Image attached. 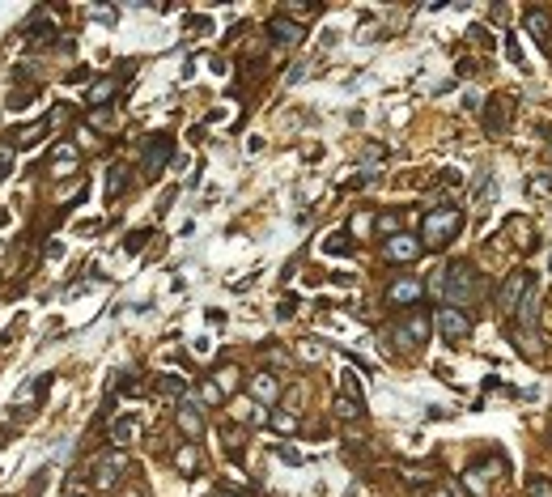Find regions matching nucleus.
Wrapping results in <instances>:
<instances>
[{
    "label": "nucleus",
    "mask_w": 552,
    "mask_h": 497,
    "mask_svg": "<svg viewBox=\"0 0 552 497\" xmlns=\"http://www.w3.org/2000/svg\"><path fill=\"white\" fill-rule=\"evenodd\" d=\"M132 434H136V416H123V421L111 425V442H128Z\"/></svg>",
    "instance_id": "21"
},
{
    "label": "nucleus",
    "mask_w": 552,
    "mask_h": 497,
    "mask_svg": "<svg viewBox=\"0 0 552 497\" xmlns=\"http://www.w3.org/2000/svg\"><path fill=\"white\" fill-rule=\"evenodd\" d=\"M510 128V98H489L485 107V132L489 136H506Z\"/></svg>",
    "instance_id": "9"
},
{
    "label": "nucleus",
    "mask_w": 552,
    "mask_h": 497,
    "mask_svg": "<svg viewBox=\"0 0 552 497\" xmlns=\"http://www.w3.org/2000/svg\"><path fill=\"white\" fill-rule=\"evenodd\" d=\"M344 395H348V400H357V404L365 408V395H361V383L353 379V370H344Z\"/></svg>",
    "instance_id": "25"
},
{
    "label": "nucleus",
    "mask_w": 552,
    "mask_h": 497,
    "mask_svg": "<svg viewBox=\"0 0 552 497\" xmlns=\"http://www.w3.org/2000/svg\"><path fill=\"white\" fill-rule=\"evenodd\" d=\"M323 251H328V255H353V242H348V234L340 230V234H328V238H323Z\"/></svg>",
    "instance_id": "19"
},
{
    "label": "nucleus",
    "mask_w": 552,
    "mask_h": 497,
    "mask_svg": "<svg viewBox=\"0 0 552 497\" xmlns=\"http://www.w3.org/2000/svg\"><path fill=\"white\" fill-rule=\"evenodd\" d=\"M264 361H272V366H289V353H285V349H264Z\"/></svg>",
    "instance_id": "32"
},
{
    "label": "nucleus",
    "mask_w": 552,
    "mask_h": 497,
    "mask_svg": "<svg viewBox=\"0 0 552 497\" xmlns=\"http://www.w3.org/2000/svg\"><path fill=\"white\" fill-rule=\"evenodd\" d=\"M527 195H531V200H544V195H552V170H540V175L527 179Z\"/></svg>",
    "instance_id": "17"
},
{
    "label": "nucleus",
    "mask_w": 552,
    "mask_h": 497,
    "mask_svg": "<svg viewBox=\"0 0 552 497\" xmlns=\"http://www.w3.org/2000/svg\"><path fill=\"white\" fill-rule=\"evenodd\" d=\"M489 472H501V463L489 455V459H480V463H471L467 472H463V485L471 489V497H485L489 493Z\"/></svg>",
    "instance_id": "10"
},
{
    "label": "nucleus",
    "mask_w": 552,
    "mask_h": 497,
    "mask_svg": "<svg viewBox=\"0 0 552 497\" xmlns=\"http://www.w3.org/2000/svg\"><path fill=\"white\" fill-rule=\"evenodd\" d=\"M89 123H94V128H111V123H115V115H111L107 107H98V111H89Z\"/></svg>",
    "instance_id": "29"
},
{
    "label": "nucleus",
    "mask_w": 552,
    "mask_h": 497,
    "mask_svg": "<svg viewBox=\"0 0 552 497\" xmlns=\"http://www.w3.org/2000/svg\"><path fill=\"white\" fill-rule=\"evenodd\" d=\"M119 191H128V170H123V166H111V170H107V195L115 200Z\"/></svg>",
    "instance_id": "20"
},
{
    "label": "nucleus",
    "mask_w": 552,
    "mask_h": 497,
    "mask_svg": "<svg viewBox=\"0 0 552 497\" xmlns=\"http://www.w3.org/2000/svg\"><path fill=\"white\" fill-rule=\"evenodd\" d=\"M115 94H119V77H103V81H94V85H89L85 103H89V107L98 111V107H107V103H111Z\"/></svg>",
    "instance_id": "15"
},
{
    "label": "nucleus",
    "mask_w": 552,
    "mask_h": 497,
    "mask_svg": "<svg viewBox=\"0 0 552 497\" xmlns=\"http://www.w3.org/2000/svg\"><path fill=\"white\" fill-rule=\"evenodd\" d=\"M421 297H425V285L412 281V277H399V281L387 289V302H391V306H416Z\"/></svg>",
    "instance_id": "11"
},
{
    "label": "nucleus",
    "mask_w": 552,
    "mask_h": 497,
    "mask_svg": "<svg viewBox=\"0 0 552 497\" xmlns=\"http://www.w3.org/2000/svg\"><path fill=\"white\" fill-rule=\"evenodd\" d=\"M217 497H238V493L234 489H217Z\"/></svg>",
    "instance_id": "42"
},
{
    "label": "nucleus",
    "mask_w": 552,
    "mask_h": 497,
    "mask_svg": "<svg viewBox=\"0 0 552 497\" xmlns=\"http://www.w3.org/2000/svg\"><path fill=\"white\" fill-rule=\"evenodd\" d=\"M174 463H179L183 472H195V467H200V451H195V446H179V455H174Z\"/></svg>",
    "instance_id": "23"
},
{
    "label": "nucleus",
    "mask_w": 552,
    "mask_h": 497,
    "mask_svg": "<svg viewBox=\"0 0 552 497\" xmlns=\"http://www.w3.org/2000/svg\"><path fill=\"white\" fill-rule=\"evenodd\" d=\"M145 238H149V230H136V234L128 238V251H140V246H145Z\"/></svg>",
    "instance_id": "38"
},
{
    "label": "nucleus",
    "mask_w": 552,
    "mask_h": 497,
    "mask_svg": "<svg viewBox=\"0 0 552 497\" xmlns=\"http://www.w3.org/2000/svg\"><path fill=\"white\" fill-rule=\"evenodd\" d=\"M527 497H552V480H544V476L527 480Z\"/></svg>",
    "instance_id": "26"
},
{
    "label": "nucleus",
    "mask_w": 552,
    "mask_h": 497,
    "mask_svg": "<svg viewBox=\"0 0 552 497\" xmlns=\"http://www.w3.org/2000/svg\"><path fill=\"white\" fill-rule=\"evenodd\" d=\"M170 158H174V140H170V136H153V140L145 145V158H140L145 175H149V179H158L162 170L170 166Z\"/></svg>",
    "instance_id": "6"
},
{
    "label": "nucleus",
    "mask_w": 552,
    "mask_h": 497,
    "mask_svg": "<svg viewBox=\"0 0 552 497\" xmlns=\"http://www.w3.org/2000/svg\"><path fill=\"white\" fill-rule=\"evenodd\" d=\"M336 416L340 421H353V416H361V404L348 400V395H336Z\"/></svg>",
    "instance_id": "22"
},
{
    "label": "nucleus",
    "mask_w": 552,
    "mask_h": 497,
    "mask_svg": "<svg viewBox=\"0 0 552 497\" xmlns=\"http://www.w3.org/2000/svg\"><path fill=\"white\" fill-rule=\"evenodd\" d=\"M272 425L281 430V434H293V430H297V416H293V412H276V416H272Z\"/></svg>",
    "instance_id": "27"
},
{
    "label": "nucleus",
    "mask_w": 552,
    "mask_h": 497,
    "mask_svg": "<svg viewBox=\"0 0 552 497\" xmlns=\"http://www.w3.org/2000/svg\"><path fill=\"white\" fill-rule=\"evenodd\" d=\"M276 455H281L285 463H302V455H297V451H293V446H276Z\"/></svg>",
    "instance_id": "35"
},
{
    "label": "nucleus",
    "mask_w": 552,
    "mask_h": 497,
    "mask_svg": "<svg viewBox=\"0 0 552 497\" xmlns=\"http://www.w3.org/2000/svg\"><path fill=\"white\" fill-rule=\"evenodd\" d=\"M429 497H459V489H450V485H442V489H429Z\"/></svg>",
    "instance_id": "40"
},
{
    "label": "nucleus",
    "mask_w": 552,
    "mask_h": 497,
    "mask_svg": "<svg viewBox=\"0 0 552 497\" xmlns=\"http://www.w3.org/2000/svg\"><path fill=\"white\" fill-rule=\"evenodd\" d=\"M179 430H183L187 438H200V434H204V412H200V404H191V400L179 404Z\"/></svg>",
    "instance_id": "14"
},
{
    "label": "nucleus",
    "mask_w": 552,
    "mask_h": 497,
    "mask_svg": "<svg viewBox=\"0 0 552 497\" xmlns=\"http://www.w3.org/2000/svg\"><path fill=\"white\" fill-rule=\"evenodd\" d=\"M522 30L544 47V43H548V34H552V17H548L544 9H527V13H522Z\"/></svg>",
    "instance_id": "13"
},
{
    "label": "nucleus",
    "mask_w": 552,
    "mask_h": 497,
    "mask_svg": "<svg viewBox=\"0 0 552 497\" xmlns=\"http://www.w3.org/2000/svg\"><path fill=\"white\" fill-rule=\"evenodd\" d=\"M463 107H467V111H480V94L467 89V94H463Z\"/></svg>",
    "instance_id": "39"
},
{
    "label": "nucleus",
    "mask_w": 552,
    "mask_h": 497,
    "mask_svg": "<svg viewBox=\"0 0 552 497\" xmlns=\"http://www.w3.org/2000/svg\"><path fill=\"white\" fill-rule=\"evenodd\" d=\"M9 170H13V149H9V145H0V179H5Z\"/></svg>",
    "instance_id": "30"
},
{
    "label": "nucleus",
    "mask_w": 552,
    "mask_h": 497,
    "mask_svg": "<svg viewBox=\"0 0 552 497\" xmlns=\"http://www.w3.org/2000/svg\"><path fill=\"white\" fill-rule=\"evenodd\" d=\"M421 246H425V242H421L416 234H391L383 251H387V260H391V264H412V260L421 255Z\"/></svg>",
    "instance_id": "8"
},
{
    "label": "nucleus",
    "mask_w": 552,
    "mask_h": 497,
    "mask_svg": "<svg viewBox=\"0 0 552 497\" xmlns=\"http://www.w3.org/2000/svg\"><path fill=\"white\" fill-rule=\"evenodd\" d=\"M434 323H438V332H442L446 344H463V340L471 336V319H467L459 306H442V310L434 315Z\"/></svg>",
    "instance_id": "4"
},
{
    "label": "nucleus",
    "mask_w": 552,
    "mask_h": 497,
    "mask_svg": "<svg viewBox=\"0 0 552 497\" xmlns=\"http://www.w3.org/2000/svg\"><path fill=\"white\" fill-rule=\"evenodd\" d=\"M506 56H510V60H514V64H518V60H522V47H518V39H506Z\"/></svg>",
    "instance_id": "36"
},
{
    "label": "nucleus",
    "mask_w": 552,
    "mask_h": 497,
    "mask_svg": "<svg viewBox=\"0 0 552 497\" xmlns=\"http://www.w3.org/2000/svg\"><path fill=\"white\" fill-rule=\"evenodd\" d=\"M302 357H306V361H319V357H323V344H315V340H302Z\"/></svg>",
    "instance_id": "31"
},
{
    "label": "nucleus",
    "mask_w": 552,
    "mask_h": 497,
    "mask_svg": "<svg viewBox=\"0 0 552 497\" xmlns=\"http://www.w3.org/2000/svg\"><path fill=\"white\" fill-rule=\"evenodd\" d=\"M123 472H128V459H123V451H107V455H98V463H94V480L103 485V489H111V485H119Z\"/></svg>",
    "instance_id": "7"
},
{
    "label": "nucleus",
    "mask_w": 552,
    "mask_h": 497,
    "mask_svg": "<svg viewBox=\"0 0 552 497\" xmlns=\"http://www.w3.org/2000/svg\"><path fill=\"white\" fill-rule=\"evenodd\" d=\"M251 391H255V400L272 404V400H276V391H281V387H276V379H272V374H255V379H251Z\"/></svg>",
    "instance_id": "18"
},
{
    "label": "nucleus",
    "mask_w": 552,
    "mask_h": 497,
    "mask_svg": "<svg viewBox=\"0 0 552 497\" xmlns=\"http://www.w3.org/2000/svg\"><path fill=\"white\" fill-rule=\"evenodd\" d=\"M200 395H204V404H221V383H200Z\"/></svg>",
    "instance_id": "28"
},
{
    "label": "nucleus",
    "mask_w": 552,
    "mask_h": 497,
    "mask_svg": "<svg viewBox=\"0 0 552 497\" xmlns=\"http://www.w3.org/2000/svg\"><path fill=\"white\" fill-rule=\"evenodd\" d=\"M379 230H387V234L395 230V234H399V217H395V213H383V217H379Z\"/></svg>",
    "instance_id": "33"
},
{
    "label": "nucleus",
    "mask_w": 552,
    "mask_h": 497,
    "mask_svg": "<svg viewBox=\"0 0 552 497\" xmlns=\"http://www.w3.org/2000/svg\"><path fill=\"white\" fill-rule=\"evenodd\" d=\"M535 289V277H531V272H510V277L506 281H501V289H497V310L501 315H514L522 302H527V293H531Z\"/></svg>",
    "instance_id": "3"
},
{
    "label": "nucleus",
    "mask_w": 552,
    "mask_h": 497,
    "mask_svg": "<svg viewBox=\"0 0 552 497\" xmlns=\"http://www.w3.org/2000/svg\"><path fill=\"white\" fill-rule=\"evenodd\" d=\"M52 162L60 166V170H56V175H68V170H72V166H77V145H72V140H60V145L52 149Z\"/></svg>",
    "instance_id": "16"
},
{
    "label": "nucleus",
    "mask_w": 552,
    "mask_h": 497,
    "mask_svg": "<svg viewBox=\"0 0 552 497\" xmlns=\"http://www.w3.org/2000/svg\"><path fill=\"white\" fill-rule=\"evenodd\" d=\"M289 13H297V17H310V13H315V5H289Z\"/></svg>",
    "instance_id": "41"
},
{
    "label": "nucleus",
    "mask_w": 552,
    "mask_h": 497,
    "mask_svg": "<svg viewBox=\"0 0 552 497\" xmlns=\"http://www.w3.org/2000/svg\"><path fill=\"white\" fill-rule=\"evenodd\" d=\"M293 310H297V297H285V302H281V306H276V319H289Z\"/></svg>",
    "instance_id": "34"
},
{
    "label": "nucleus",
    "mask_w": 552,
    "mask_h": 497,
    "mask_svg": "<svg viewBox=\"0 0 552 497\" xmlns=\"http://www.w3.org/2000/svg\"><path fill=\"white\" fill-rule=\"evenodd\" d=\"M268 34H272V43H281V47H297L306 30L297 26V21H289V17H272L268 21Z\"/></svg>",
    "instance_id": "12"
},
{
    "label": "nucleus",
    "mask_w": 552,
    "mask_h": 497,
    "mask_svg": "<svg viewBox=\"0 0 552 497\" xmlns=\"http://www.w3.org/2000/svg\"><path fill=\"white\" fill-rule=\"evenodd\" d=\"M158 391H162V395H183V391H187V383H183V379H174V374H162V379H158Z\"/></svg>",
    "instance_id": "24"
},
{
    "label": "nucleus",
    "mask_w": 552,
    "mask_h": 497,
    "mask_svg": "<svg viewBox=\"0 0 552 497\" xmlns=\"http://www.w3.org/2000/svg\"><path fill=\"white\" fill-rule=\"evenodd\" d=\"M434 293L446 297V306H471L480 297V272L471 264H450L442 277H434Z\"/></svg>",
    "instance_id": "1"
},
{
    "label": "nucleus",
    "mask_w": 552,
    "mask_h": 497,
    "mask_svg": "<svg viewBox=\"0 0 552 497\" xmlns=\"http://www.w3.org/2000/svg\"><path fill=\"white\" fill-rule=\"evenodd\" d=\"M463 230V209L455 204H442V209H429L425 213V226H421V242L434 246V251H442V246L455 242V234Z\"/></svg>",
    "instance_id": "2"
},
{
    "label": "nucleus",
    "mask_w": 552,
    "mask_h": 497,
    "mask_svg": "<svg viewBox=\"0 0 552 497\" xmlns=\"http://www.w3.org/2000/svg\"><path fill=\"white\" fill-rule=\"evenodd\" d=\"M391 336L399 340V349H421L425 340H429V315H408V319H399Z\"/></svg>",
    "instance_id": "5"
},
{
    "label": "nucleus",
    "mask_w": 552,
    "mask_h": 497,
    "mask_svg": "<svg viewBox=\"0 0 552 497\" xmlns=\"http://www.w3.org/2000/svg\"><path fill=\"white\" fill-rule=\"evenodd\" d=\"M234 374H238V370H221V391H234V383H238Z\"/></svg>",
    "instance_id": "37"
}]
</instances>
